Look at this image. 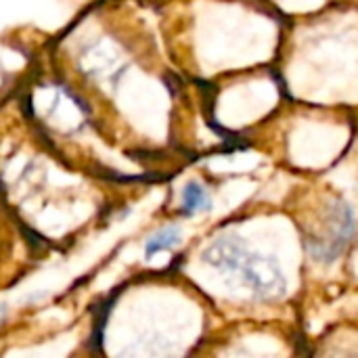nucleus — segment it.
Listing matches in <instances>:
<instances>
[{
  "instance_id": "2",
  "label": "nucleus",
  "mask_w": 358,
  "mask_h": 358,
  "mask_svg": "<svg viewBox=\"0 0 358 358\" xmlns=\"http://www.w3.org/2000/svg\"><path fill=\"white\" fill-rule=\"evenodd\" d=\"M239 273L243 275L245 283L252 287V292L262 300H275L285 294L287 281L279 266V262L271 256H260L248 252L245 260L239 266Z\"/></svg>"
},
{
  "instance_id": "5",
  "label": "nucleus",
  "mask_w": 358,
  "mask_h": 358,
  "mask_svg": "<svg viewBox=\"0 0 358 358\" xmlns=\"http://www.w3.org/2000/svg\"><path fill=\"white\" fill-rule=\"evenodd\" d=\"M178 239H180V233H178V229H174V227L159 231L155 237L149 239V243H147V256H153V254H157V252H164V250L174 248V245L178 243Z\"/></svg>"
},
{
  "instance_id": "4",
  "label": "nucleus",
  "mask_w": 358,
  "mask_h": 358,
  "mask_svg": "<svg viewBox=\"0 0 358 358\" xmlns=\"http://www.w3.org/2000/svg\"><path fill=\"white\" fill-rule=\"evenodd\" d=\"M210 208V197L206 193V189L199 182H191L187 185V189L182 191V212L185 214H197L201 210Z\"/></svg>"
},
{
  "instance_id": "1",
  "label": "nucleus",
  "mask_w": 358,
  "mask_h": 358,
  "mask_svg": "<svg viewBox=\"0 0 358 358\" xmlns=\"http://www.w3.org/2000/svg\"><path fill=\"white\" fill-rule=\"evenodd\" d=\"M357 231V220L352 208L338 199L334 206L327 208L325 218L321 220L319 229L308 239V250L319 262H334L340 254L350 245Z\"/></svg>"
},
{
  "instance_id": "3",
  "label": "nucleus",
  "mask_w": 358,
  "mask_h": 358,
  "mask_svg": "<svg viewBox=\"0 0 358 358\" xmlns=\"http://www.w3.org/2000/svg\"><path fill=\"white\" fill-rule=\"evenodd\" d=\"M248 252L250 250L239 239H220L208 250L206 260L222 271H239Z\"/></svg>"
}]
</instances>
